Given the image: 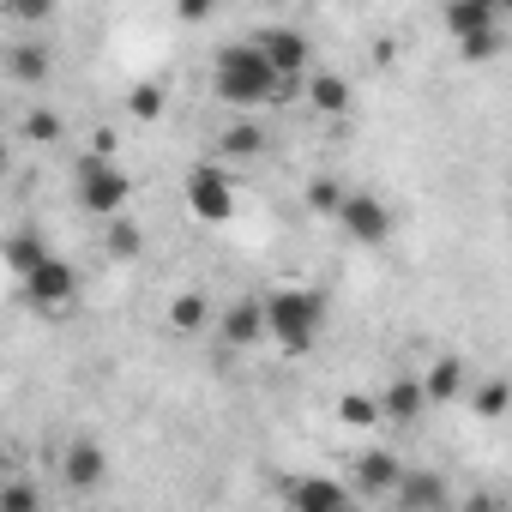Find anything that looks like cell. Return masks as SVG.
Listing matches in <instances>:
<instances>
[{
	"label": "cell",
	"instance_id": "cell-29",
	"mask_svg": "<svg viewBox=\"0 0 512 512\" xmlns=\"http://www.w3.org/2000/svg\"><path fill=\"white\" fill-rule=\"evenodd\" d=\"M494 43H500V37H476V43H458V55H464V61H488Z\"/></svg>",
	"mask_w": 512,
	"mask_h": 512
},
{
	"label": "cell",
	"instance_id": "cell-26",
	"mask_svg": "<svg viewBox=\"0 0 512 512\" xmlns=\"http://www.w3.org/2000/svg\"><path fill=\"white\" fill-rule=\"evenodd\" d=\"M0 512H37V488H31V482H7V494H0Z\"/></svg>",
	"mask_w": 512,
	"mask_h": 512
},
{
	"label": "cell",
	"instance_id": "cell-30",
	"mask_svg": "<svg viewBox=\"0 0 512 512\" xmlns=\"http://www.w3.org/2000/svg\"><path fill=\"white\" fill-rule=\"evenodd\" d=\"M458 512H500V500H488V494H470V500H464Z\"/></svg>",
	"mask_w": 512,
	"mask_h": 512
},
{
	"label": "cell",
	"instance_id": "cell-12",
	"mask_svg": "<svg viewBox=\"0 0 512 512\" xmlns=\"http://www.w3.org/2000/svg\"><path fill=\"white\" fill-rule=\"evenodd\" d=\"M440 19H446V31H452L458 43H476V37H494L500 7H488V0H452Z\"/></svg>",
	"mask_w": 512,
	"mask_h": 512
},
{
	"label": "cell",
	"instance_id": "cell-1",
	"mask_svg": "<svg viewBox=\"0 0 512 512\" xmlns=\"http://www.w3.org/2000/svg\"><path fill=\"white\" fill-rule=\"evenodd\" d=\"M211 91H217V103H229V109H260V103H278L284 79H278V67L266 61L260 43H229V49H217Z\"/></svg>",
	"mask_w": 512,
	"mask_h": 512
},
{
	"label": "cell",
	"instance_id": "cell-18",
	"mask_svg": "<svg viewBox=\"0 0 512 512\" xmlns=\"http://www.w3.org/2000/svg\"><path fill=\"white\" fill-rule=\"evenodd\" d=\"M217 151H223V157H260V151H266V133L253 127V121H229V127L217 133Z\"/></svg>",
	"mask_w": 512,
	"mask_h": 512
},
{
	"label": "cell",
	"instance_id": "cell-8",
	"mask_svg": "<svg viewBox=\"0 0 512 512\" xmlns=\"http://www.w3.org/2000/svg\"><path fill=\"white\" fill-rule=\"evenodd\" d=\"M217 338L229 350H247V344H266L272 326H266V302H229L223 320H217Z\"/></svg>",
	"mask_w": 512,
	"mask_h": 512
},
{
	"label": "cell",
	"instance_id": "cell-17",
	"mask_svg": "<svg viewBox=\"0 0 512 512\" xmlns=\"http://www.w3.org/2000/svg\"><path fill=\"white\" fill-rule=\"evenodd\" d=\"M205 320H211V308H205V296H199V290H181V296L169 302V326H175L181 338L205 332Z\"/></svg>",
	"mask_w": 512,
	"mask_h": 512
},
{
	"label": "cell",
	"instance_id": "cell-6",
	"mask_svg": "<svg viewBox=\"0 0 512 512\" xmlns=\"http://www.w3.org/2000/svg\"><path fill=\"white\" fill-rule=\"evenodd\" d=\"M338 223H344L350 241H386L392 235V211H386L380 193H350L344 211H338Z\"/></svg>",
	"mask_w": 512,
	"mask_h": 512
},
{
	"label": "cell",
	"instance_id": "cell-20",
	"mask_svg": "<svg viewBox=\"0 0 512 512\" xmlns=\"http://www.w3.org/2000/svg\"><path fill=\"white\" fill-rule=\"evenodd\" d=\"M43 260H49V247H43V241H37L31 229H19V235H13V247H7V266H13L19 278H31V272H37Z\"/></svg>",
	"mask_w": 512,
	"mask_h": 512
},
{
	"label": "cell",
	"instance_id": "cell-27",
	"mask_svg": "<svg viewBox=\"0 0 512 512\" xmlns=\"http://www.w3.org/2000/svg\"><path fill=\"white\" fill-rule=\"evenodd\" d=\"M109 253H115V260H133V253H139V229L133 223H115L109 229Z\"/></svg>",
	"mask_w": 512,
	"mask_h": 512
},
{
	"label": "cell",
	"instance_id": "cell-15",
	"mask_svg": "<svg viewBox=\"0 0 512 512\" xmlns=\"http://www.w3.org/2000/svg\"><path fill=\"white\" fill-rule=\"evenodd\" d=\"M422 392H428L434 404L458 398V392H464V362H458V356H440V362H428V374H422Z\"/></svg>",
	"mask_w": 512,
	"mask_h": 512
},
{
	"label": "cell",
	"instance_id": "cell-24",
	"mask_svg": "<svg viewBox=\"0 0 512 512\" xmlns=\"http://www.w3.org/2000/svg\"><path fill=\"white\" fill-rule=\"evenodd\" d=\"M25 139H31V145H55V139H61V115H55V109H31V115H25Z\"/></svg>",
	"mask_w": 512,
	"mask_h": 512
},
{
	"label": "cell",
	"instance_id": "cell-31",
	"mask_svg": "<svg viewBox=\"0 0 512 512\" xmlns=\"http://www.w3.org/2000/svg\"><path fill=\"white\" fill-rule=\"evenodd\" d=\"M205 13H211V7H205V0H181V19H187V25H199Z\"/></svg>",
	"mask_w": 512,
	"mask_h": 512
},
{
	"label": "cell",
	"instance_id": "cell-32",
	"mask_svg": "<svg viewBox=\"0 0 512 512\" xmlns=\"http://www.w3.org/2000/svg\"><path fill=\"white\" fill-rule=\"evenodd\" d=\"M344 512H362V506H356V500H350V506H344Z\"/></svg>",
	"mask_w": 512,
	"mask_h": 512
},
{
	"label": "cell",
	"instance_id": "cell-10",
	"mask_svg": "<svg viewBox=\"0 0 512 512\" xmlns=\"http://www.w3.org/2000/svg\"><path fill=\"white\" fill-rule=\"evenodd\" d=\"M61 476H67V488L91 494V488H103V476H109V452H103L97 440H73L67 458H61Z\"/></svg>",
	"mask_w": 512,
	"mask_h": 512
},
{
	"label": "cell",
	"instance_id": "cell-7",
	"mask_svg": "<svg viewBox=\"0 0 512 512\" xmlns=\"http://www.w3.org/2000/svg\"><path fill=\"white\" fill-rule=\"evenodd\" d=\"M284 500H290V512H344L350 506V488L338 482V476H296L290 488H284Z\"/></svg>",
	"mask_w": 512,
	"mask_h": 512
},
{
	"label": "cell",
	"instance_id": "cell-11",
	"mask_svg": "<svg viewBox=\"0 0 512 512\" xmlns=\"http://www.w3.org/2000/svg\"><path fill=\"white\" fill-rule=\"evenodd\" d=\"M350 476H356V488H362V494H398V482H404L410 470H404L386 446H368V452L356 458V470H350Z\"/></svg>",
	"mask_w": 512,
	"mask_h": 512
},
{
	"label": "cell",
	"instance_id": "cell-16",
	"mask_svg": "<svg viewBox=\"0 0 512 512\" xmlns=\"http://www.w3.org/2000/svg\"><path fill=\"white\" fill-rule=\"evenodd\" d=\"M440 476H428V470H410L404 482H398V500H404V512H434L440 506Z\"/></svg>",
	"mask_w": 512,
	"mask_h": 512
},
{
	"label": "cell",
	"instance_id": "cell-3",
	"mask_svg": "<svg viewBox=\"0 0 512 512\" xmlns=\"http://www.w3.org/2000/svg\"><path fill=\"white\" fill-rule=\"evenodd\" d=\"M127 193H133L127 169L109 163V157H91V151H85V163H79V205H85L91 217H115V211L127 205Z\"/></svg>",
	"mask_w": 512,
	"mask_h": 512
},
{
	"label": "cell",
	"instance_id": "cell-5",
	"mask_svg": "<svg viewBox=\"0 0 512 512\" xmlns=\"http://www.w3.org/2000/svg\"><path fill=\"white\" fill-rule=\"evenodd\" d=\"M253 43L266 49V61L278 67V79L296 91V79H302V67H308V55H314V49H308V37H302V31H290V25H272V31L253 37Z\"/></svg>",
	"mask_w": 512,
	"mask_h": 512
},
{
	"label": "cell",
	"instance_id": "cell-14",
	"mask_svg": "<svg viewBox=\"0 0 512 512\" xmlns=\"http://www.w3.org/2000/svg\"><path fill=\"white\" fill-rule=\"evenodd\" d=\"M308 103H314L320 115H344V109H350V79H344V73H314V79H308Z\"/></svg>",
	"mask_w": 512,
	"mask_h": 512
},
{
	"label": "cell",
	"instance_id": "cell-19",
	"mask_svg": "<svg viewBox=\"0 0 512 512\" xmlns=\"http://www.w3.org/2000/svg\"><path fill=\"white\" fill-rule=\"evenodd\" d=\"M470 410H476V416H488V422H494V416H506V410H512V380H500V374H494V380H482V386L470 392Z\"/></svg>",
	"mask_w": 512,
	"mask_h": 512
},
{
	"label": "cell",
	"instance_id": "cell-13",
	"mask_svg": "<svg viewBox=\"0 0 512 512\" xmlns=\"http://www.w3.org/2000/svg\"><path fill=\"white\" fill-rule=\"evenodd\" d=\"M422 404H428V392H422V380H410V374L380 392V416H386V422H416Z\"/></svg>",
	"mask_w": 512,
	"mask_h": 512
},
{
	"label": "cell",
	"instance_id": "cell-4",
	"mask_svg": "<svg viewBox=\"0 0 512 512\" xmlns=\"http://www.w3.org/2000/svg\"><path fill=\"white\" fill-rule=\"evenodd\" d=\"M187 211H193L199 223H229V217L241 211V193H235L229 169H217V163L187 169Z\"/></svg>",
	"mask_w": 512,
	"mask_h": 512
},
{
	"label": "cell",
	"instance_id": "cell-2",
	"mask_svg": "<svg viewBox=\"0 0 512 512\" xmlns=\"http://www.w3.org/2000/svg\"><path fill=\"white\" fill-rule=\"evenodd\" d=\"M266 326H272V344L284 356H308L320 326H326V302L314 290H272L266 296Z\"/></svg>",
	"mask_w": 512,
	"mask_h": 512
},
{
	"label": "cell",
	"instance_id": "cell-25",
	"mask_svg": "<svg viewBox=\"0 0 512 512\" xmlns=\"http://www.w3.org/2000/svg\"><path fill=\"white\" fill-rule=\"evenodd\" d=\"M7 67H13V79H43V73H49V55H43V49H13Z\"/></svg>",
	"mask_w": 512,
	"mask_h": 512
},
{
	"label": "cell",
	"instance_id": "cell-23",
	"mask_svg": "<svg viewBox=\"0 0 512 512\" xmlns=\"http://www.w3.org/2000/svg\"><path fill=\"white\" fill-rule=\"evenodd\" d=\"M127 115H133V121H157V115H163V85H151V79L133 85V91H127Z\"/></svg>",
	"mask_w": 512,
	"mask_h": 512
},
{
	"label": "cell",
	"instance_id": "cell-9",
	"mask_svg": "<svg viewBox=\"0 0 512 512\" xmlns=\"http://www.w3.org/2000/svg\"><path fill=\"white\" fill-rule=\"evenodd\" d=\"M25 290H31V302L37 308H61V302H73V290H79V272L67 266V260H55V253H49V260L25 278Z\"/></svg>",
	"mask_w": 512,
	"mask_h": 512
},
{
	"label": "cell",
	"instance_id": "cell-22",
	"mask_svg": "<svg viewBox=\"0 0 512 512\" xmlns=\"http://www.w3.org/2000/svg\"><path fill=\"white\" fill-rule=\"evenodd\" d=\"M344 199H350V187H338L332 175H314V181H308V205H314L320 217H338V211H344Z\"/></svg>",
	"mask_w": 512,
	"mask_h": 512
},
{
	"label": "cell",
	"instance_id": "cell-21",
	"mask_svg": "<svg viewBox=\"0 0 512 512\" xmlns=\"http://www.w3.org/2000/svg\"><path fill=\"white\" fill-rule=\"evenodd\" d=\"M338 422H344V428H374V422H386V416H380V398L344 392V398H338Z\"/></svg>",
	"mask_w": 512,
	"mask_h": 512
},
{
	"label": "cell",
	"instance_id": "cell-28",
	"mask_svg": "<svg viewBox=\"0 0 512 512\" xmlns=\"http://www.w3.org/2000/svg\"><path fill=\"white\" fill-rule=\"evenodd\" d=\"M115 145H121L115 127H97V133H91V157H109V163H115Z\"/></svg>",
	"mask_w": 512,
	"mask_h": 512
}]
</instances>
